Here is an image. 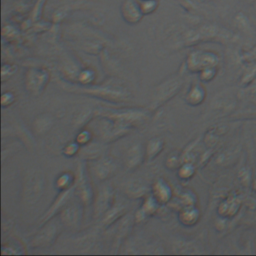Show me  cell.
Returning a JSON list of instances; mask_svg holds the SVG:
<instances>
[]
</instances>
